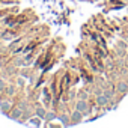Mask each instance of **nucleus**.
<instances>
[{
  "label": "nucleus",
  "instance_id": "obj_10",
  "mask_svg": "<svg viewBox=\"0 0 128 128\" xmlns=\"http://www.w3.org/2000/svg\"><path fill=\"white\" fill-rule=\"evenodd\" d=\"M89 96H90V94H89L86 89H78V92H77V100H88V101H89Z\"/></svg>",
  "mask_w": 128,
  "mask_h": 128
},
{
  "label": "nucleus",
  "instance_id": "obj_6",
  "mask_svg": "<svg viewBox=\"0 0 128 128\" xmlns=\"http://www.w3.org/2000/svg\"><path fill=\"white\" fill-rule=\"evenodd\" d=\"M45 113H47L45 106H44V104H41V102H35V114H36V116H39L41 119H44V118H45Z\"/></svg>",
  "mask_w": 128,
  "mask_h": 128
},
{
  "label": "nucleus",
  "instance_id": "obj_11",
  "mask_svg": "<svg viewBox=\"0 0 128 128\" xmlns=\"http://www.w3.org/2000/svg\"><path fill=\"white\" fill-rule=\"evenodd\" d=\"M56 118H57V113H56V112H54V108H53V110H48V112L45 113V118H44V119L50 124V122H51L53 119H56Z\"/></svg>",
  "mask_w": 128,
  "mask_h": 128
},
{
  "label": "nucleus",
  "instance_id": "obj_5",
  "mask_svg": "<svg viewBox=\"0 0 128 128\" xmlns=\"http://www.w3.org/2000/svg\"><path fill=\"white\" fill-rule=\"evenodd\" d=\"M12 107H14V106H12L11 100H8V101L2 100V101H0V112H2L3 114H9V112H11Z\"/></svg>",
  "mask_w": 128,
  "mask_h": 128
},
{
  "label": "nucleus",
  "instance_id": "obj_2",
  "mask_svg": "<svg viewBox=\"0 0 128 128\" xmlns=\"http://www.w3.org/2000/svg\"><path fill=\"white\" fill-rule=\"evenodd\" d=\"M70 116H71V125H77V124L83 122V118H84V114H83L80 110H77V108H76L74 112H71Z\"/></svg>",
  "mask_w": 128,
  "mask_h": 128
},
{
  "label": "nucleus",
  "instance_id": "obj_15",
  "mask_svg": "<svg viewBox=\"0 0 128 128\" xmlns=\"http://www.w3.org/2000/svg\"><path fill=\"white\" fill-rule=\"evenodd\" d=\"M17 86H20V88H24V78H23V76L17 78Z\"/></svg>",
  "mask_w": 128,
  "mask_h": 128
},
{
  "label": "nucleus",
  "instance_id": "obj_3",
  "mask_svg": "<svg viewBox=\"0 0 128 128\" xmlns=\"http://www.w3.org/2000/svg\"><path fill=\"white\" fill-rule=\"evenodd\" d=\"M116 89V94H120V95H126L128 94V82L126 80H119L114 86Z\"/></svg>",
  "mask_w": 128,
  "mask_h": 128
},
{
  "label": "nucleus",
  "instance_id": "obj_7",
  "mask_svg": "<svg viewBox=\"0 0 128 128\" xmlns=\"http://www.w3.org/2000/svg\"><path fill=\"white\" fill-rule=\"evenodd\" d=\"M95 102H96L98 107H106V106L108 104V98H107L104 94H100V95L95 96Z\"/></svg>",
  "mask_w": 128,
  "mask_h": 128
},
{
  "label": "nucleus",
  "instance_id": "obj_16",
  "mask_svg": "<svg viewBox=\"0 0 128 128\" xmlns=\"http://www.w3.org/2000/svg\"><path fill=\"white\" fill-rule=\"evenodd\" d=\"M118 47H122V48H128V42H125V41H118Z\"/></svg>",
  "mask_w": 128,
  "mask_h": 128
},
{
  "label": "nucleus",
  "instance_id": "obj_13",
  "mask_svg": "<svg viewBox=\"0 0 128 128\" xmlns=\"http://www.w3.org/2000/svg\"><path fill=\"white\" fill-rule=\"evenodd\" d=\"M0 3L2 5H20V0H0Z\"/></svg>",
  "mask_w": 128,
  "mask_h": 128
},
{
  "label": "nucleus",
  "instance_id": "obj_17",
  "mask_svg": "<svg viewBox=\"0 0 128 128\" xmlns=\"http://www.w3.org/2000/svg\"><path fill=\"white\" fill-rule=\"evenodd\" d=\"M39 119H41V118L38 116V118H35V119H32V122H33L35 125H39V124H41V122H39Z\"/></svg>",
  "mask_w": 128,
  "mask_h": 128
},
{
  "label": "nucleus",
  "instance_id": "obj_8",
  "mask_svg": "<svg viewBox=\"0 0 128 128\" xmlns=\"http://www.w3.org/2000/svg\"><path fill=\"white\" fill-rule=\"evenodd\" d=\"M57 119L62 122V125H63V126H70V125H71V116H70V114L59 113V114H57Z\"/></svg>",
  "mask_w": 128,
  "mask_h": 128
},
{
  "label": "nucleus",
  "instance_id": "obj_1",
  "mask_svg": "<svg viewBox=\"0 0 128 128\" xmlns=\"http://www.w3.org/2000/svg\"><path fill=\"white\" fill-rule=\"evenodd\" d=\"M76 108L80 110L84 116H89V114L92 113V108H90L88 100H77V102H76Z\"/></svg>",
  "mask_w": 128,
  "mask_h": 128
},
{
  "label": "nucleus",
  "instance_id": "obj_12",
  "mask_svg": "<svg viewBox=\"0 0 128 128\" xmlns=\"http://www.w3.org/2000/svg\"><path fill=\"white\" fill-rule=\"evenodd\" d=\"M126 48H122V47H116L114 48V56H118V57H124L125 59V56H126Z\"/></svg>",
  "mask_w": 128,
  "mask_h": 128
},
{
  "label": "nucleus",
  "instance_id": "obj_4",
  "mask_svg": "<svg viewBox=\"0 0 128 128\" xmlns=\"http://www.w3.org/2000/svg\"><path fill=\"white\" fill-rule=\"evenodd\" d=\"M21 114H23V108H20L18 106H14V107L11 108V112H9V114H8V116H9L12 120H20Z\"/></svg>",
  "mask_w": 128,
  "mask_h": 128
},
{
  "label": "nucleus",
  "instance_id": "obj_14",
  "mask_svg": "<svg viewBox=\"0 0 128 128\" xmlns=\"http://www.w3.org/2000/svg\"><path fill=\"white\" fill-rule=\"evenodd\" d=\"M6 86H8V83H6V80H5L3 77H0V92H5V89H6Z\"/></svg>",
  "mask_w": 128,
  "mask_h": 128
},
{
  "label": "nucleus",
  "instance_id": "obj_9",
  "mask_svg": "<svg viewBox=\"0 0 128 128\" xmlns=\"http://www.w3.org/2000/svg\"><path fill=\"white\" fill-rule=\"evenodd\" d=\"M15 94H17V84H8L5 89L6 98H12V96H15Z\"/></svg>",
  "mask_w": 128,
  "mask_h": 128
}]
</instances>
